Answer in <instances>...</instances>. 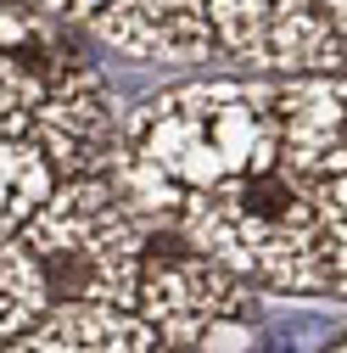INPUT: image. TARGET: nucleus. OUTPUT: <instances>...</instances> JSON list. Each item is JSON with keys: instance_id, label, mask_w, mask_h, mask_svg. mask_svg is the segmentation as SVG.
<instances>
[{"instance_id": "3", "label": "nucleus", "mask_w": 347, "mask_h": 353, "mask_svg": "<svg viewBox=\"0 0 347 353\" xmlns=\"http://www.w3.org/2000/svg\"><path fill=\"white\" fill-rule=\"evenodd\" d=\"M140 236L146 225L123 208V196L101 174H73V180L51 185L17 230L51 303L90 297L118 308H135Z\"/></svg>"}, {"instance_id": "14", "label": "nucleus", "mask_w": 347, "mask_h": 353, "mask_svg": "<svg viewBox=\"0 0 347 353\" xmlns=\"http://www.w3.org/2000/svg\"><path fill=\"white\" fill-rule=\"evenodd\" d=\"M23 6L39 17H56V23H90L107 0H23Z\"/></svg>"}, {"instance_id": "7", "label": "nucleus", "mask_w": 347, "mask_h": 353, "mask_svg": "<svg viewBox=\"0 0 347 353\" xmlns=\"http://www.w3.org/2000/svg\"><path fill=\"white\" fill-rule=\"evenodd\" d=\"M90 28L135 62H196L213 51L207 0H107Z\"/></svg>"}, {"instance_id": "9", "label": "nucleus", "mask_w": 347, "mask_h": 353, "mask_svg": "<svg viewBox=\"0 0 347 353\" xmlns=\"http://www.w3.org/2000/svg\"><path fill=\"white\" fill-rule=\"evenodd\" d=\"M146 347H157V331L135 308L67 297L45 303L0 353H146Z\"/></svg>"}, {"instance_id": "16", "label": "nucleus", "mask_w": 347, "mask_h": 353, "mask_svg": "<svg viewBox=\"0 0 347 353\" xmlns=\"http://www.w3.org/2000/svg\"><path fill=\"white\" fill-rule=\"evenodd\" d=\"M336 353H341V347H336Z\"/></svg>"}, {"instance_id": "10", "label": "nucleus", "mask_w": 347, "mask_h": 353, "mask_svg": "<svg viewBox=\"0 0 347 353\" xmlns=\"http://www.w3.org/2000/svg\"><path fill=\"white\" fill-rule=\"evenodd\" d=\"M0 57L17 62L39 90L56 84V79H67V73H78V68H90V57L73 46L67 23L28 12L23 0H17V6H0Z\"/></svg>"}, {"instance_id": "13", "label": "nucleus", "mask_w": 347, "mask_h": 353, "mask_svg": "<svg viewBox=\"0 0 347 353\" xmlns=\"http://www.w3.org/2000/svg\"><path fill=\"white\" fill-rule=\"evenodd\" d=\"M34 101H39V84H34L17 62L0 57V135H23Z\"/></svg>"}, {"instance_id": "1", "label": "nucleus", "mask_w": 347, "mask_h": 353, "mask_svg": "<svg viewBox=\"0 0 347 353\" xmlns=\"http://www.w3.org/2000/svg\"><path fill=\"white\" fill-rule=\"evenodd\" d=\"M174 225L230 275L257 286L341 292L347 281L341 174H297L286 163H257L230 180L185 191Z\"/></svg>"}, {"instance_id": "6", "label": "nucleus", "mask_w": 347, "mask_h": 353, "mask_svg": "<svg viewBox=\"0 0 347 353\" xmlns=\"http://www.w3.org/2000/svg\"><path fill=\"white\" fill-rule=\"evenodd\" d=\"M23 135L51 163V174L73 180V174H107V163L118 157V141H123V118L107 96L101 73L78 68L39 90Z\"/></svg>"}, {"instance_id": "2", "label": "nucleus", "mask_w": 347, "mask_h": 353, "mask_svg": "<svg viewBox=\"0 0 347 353\" xmlns=\"http://www.w3.org/2000/svg\"><path fill=\"white\" fill-rule=\"evenodd\" d=\"M275 84L246 79H207L146 101L135 118H123V152H135L157 168L174 191H196L213 180H230L241 168L275 163Z\"/></svg>"}, {"instance_id": "12", "label": "nucleus", "mask_w": 347, "mask_h": 353, "mask_svg": "<svg viewBox=\"0 0 347 353\" xmlns=\"http://www.w3.org/2000/svg\"><path fill=\"white\" fill-rule=\"evenodd\" d=\"M45 286H39V270H34V258L23 252L17 236L0 241V347H6L39 308H45Z\"/></svg>"}, {"instance_id": "11", "label": "nucleus", "mask_w": 347, "mask_h": 353, "mask_svg": "<svg viewBox=\"0 0 347 353\" xmlns=\"http://www.w3.org/2000/svg\"><path fill=\"white\" fill-rule=\"evenodd\" d=\"M51 185H56V174L34 152L28 135H0V241L23 230V219L39 208V196Z\"/></svg>"}, {"instance_id": "15", "label": "nucleus", "mask_w": 347, "mask_h": 353, "mask_svg": "<svg viewBox=\"0 0 347 353\" xmlns=\"http://www.w3.org/2000/svg\"><path fill=\"white\" fill-rule=\"evenodd\" d=\"M146 353H191V347H174V342H157V347H146Z\"/></svg>"}, {"instance_id": "8", "label": "nucleus", "mask_w": 347, "mask_h": 353, "mask_svg": "<svg viewBox=\"0 0 347 353\" xmlns=\"http://www.w3.org/2000/svg\"><path fill=\"white\" fill-rule=\"evenodd\" d=\"M275 163L297 174H341V73H291L269 90Z\"/></svg>"}, {"instance_id": "5", "label": "nucleus", "mask_w": 347, "mask_h": 353, "mask_svg": "<svg viewBox=\"0 0 347 353\" xmlns=\"http://www.w3.org/2000/svg\"><path fill=\"white\" fill-rule=\"evenodd\" d=\"M213 46L264 73H341V23L319 0H207Z\"/></svg>"}, {"instance_id": "4", "label": "nucleus", "mask_w": 347, "mask_h": 353, "mask_svg": "<svg viewBox=\"0 0 347 353\" xmlns=\"http://www.w3.org/2000/svg\"><path fill=\"white\" fill-rule=\"evenodd\" d=\"M246 303V281L230 275L219 258H207L196 241L174 230L140 236V263H135V314L157 331V342L196 347L213 336L219 320H235Z\"/></svg>"}]
</instances>
